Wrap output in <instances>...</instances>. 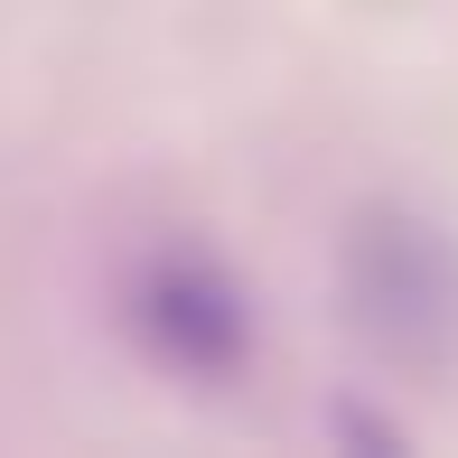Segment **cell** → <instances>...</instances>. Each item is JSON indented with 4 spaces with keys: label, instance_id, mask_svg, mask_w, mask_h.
<instances>
[{
    "label": "cell",
    "instance_id": "7a4b0ae2",
    "mask_svg": "<svg viewBox=\"0 0 458 458\" xmlns=\"http://www.w3.org/2000/svg\"><path fill=\"white\" fill-rule=\"evenodd\" d=\"M113 318L131 356L187 393H225L253 374V290L206 243H140L113 281Z\"/></svg>",
    "mask_w": 458,
    "mask_h": 458
},
{
    "label": "cell",
    "instance_id": "6da1fadb",
    "mask_svg": "<svg viewBox=\"0 0 458 458\" xmlns=\"http://www.w3.org/2000/svg\"><path fill=\"white\" fill-rule=\"evenodd\" d=\"M337 327L403 384L458 374V234L403 197H365L337 234Z\"/></svg>",
    "mask_w": 458,
    "mask_h": 458
}]
</instances>
